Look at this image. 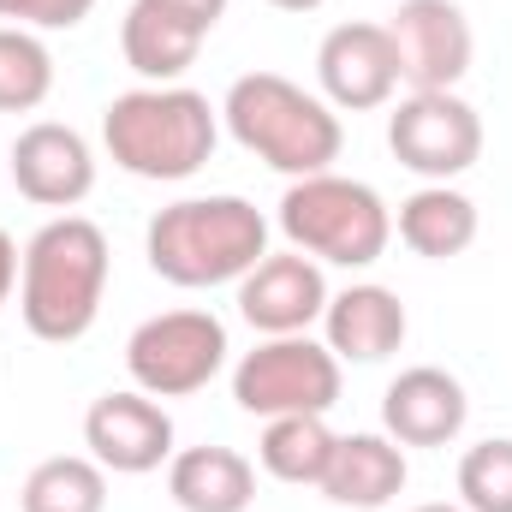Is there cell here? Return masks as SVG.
<instances>
[{"label":"cell","instance_id":"6da1fadb","mask_svg":"<svg viewBox=\"0 0 512 512\" xmlns=\"http://www.w3.org/2000/svg\"><path fill=\"white\" fill-rule=\"evenodd\" d=\"M108 233L90 215H54L36 227L18 262V316L36 340L72 346L96 328L102 292H108Z\"/></svg>","mask_w":512,"mask_h":512},{"label":"cell","instance_id":"7a4b0ae2","mask_svg":"<svg viewBox=\"0 0 512 512\" xmlns=\"http://www.w3.org/2000/svg\"><path fill=\"white\" fill-rule=\"evenodd\" d=\"M143 256L167 286L209 292V286H239L256 262L268 256V215L221 191V197H179L155 209Z\"/></svg>","mask_w":512,"mask_h":512},{"label":"cell","instance_id":"3957f363","mask_svg":"<svg viewBox=\"0 0 512 512\" xmlns=\"http://www.w3.org/2000/svg\"><path fill=\"white\" fill-rule=\"evenodd\" d=\"M221 143V108L185 84H143L102 108V149L108 161L149 179V185H179L191 179Z\"/></svg>","mask_w":512,"mask_h":512},{"label":"cell","instance_id":"277c9868","mask_svg":"<svg viewBox=\"0 0 512 512\" xmlns=\"http://www.w3.org/2000/svg\"><path fill=\"white\" fill-rule=\"evenodd\" d=\"M221 120L233 131L239 149H251L262 167L286 173V179H310V173H328L340 161V114L310 96L304 84L280 78V72H245L233 78L227 102H221Z\"/></svg>","mask_w":512,"mask_h":512},{"label":"cell","instance_id":"5b68a950","mask_svg":"<svg viewBox=\"0 0 512 512\" xmlns=\"http://www.w3.org/2000/svg\"><path fill=\"white\" fill-rule=\"evenodd\" d=\"M274 221L292 239V251L334 262V268H370L387 256V239H393V209L382 203V191L334 167L292 179Z\"/></svg>","mask_w":512,"mask_h":512},{"label":"cell","instance_id":"8992f818","mask_svg":"<svg viewBox=\"0 0 512 512\" xmlns=\"http://www.w3.org/2000/svg\"><path fill=\"white\" fill-rule=\"evenodd\" d=\"M227 322L209 310H161L126 340V376L149 399H191L227 370Z\"/></svg>","mask_w":512,"mask_h":512},{"label":"cell","instance_id":"52a82bcc","mask_svg":"<svg viewBox=\"0 0 512 512\" xmlns=\"http://www.w3.org/2000/svg\"><path fill=\"white\" fill-rule=\"evenodd\" d=\"M233 399L251 417H328L340 405V358L328 352V340L310 334H274L256 352L239 358L233 370Z\"/></svg>","mask_w":512,"mask_h":512},{"label":"cell","instance_id":"ba28073f","mask_svg":"<svg viewBox=\"0 0 512 512\" xmlns=\"http://www.w3.org/2000/svg\"><path fill=\"white\" fill-rule=\"evenodd\" d=\"M387 149L423 185H453L483 161V114L459 90H411L387 114Z\"/></svg>","mask_w":512,"mask_h":512},{"label":"cell","instance_id":"9c48e42d","mask_svg":"<svg viewBox=\"0 0 512 512\" xmlns=\"http://www.w3.org/2000/svg\"><path fill=\"white\" fill-rule=\"evenodd\" d=\"M387 36L399 54V84L411 90H453L477 54L471 18L453 0H399L387 18Z\"/></svg>","mask_w":512,"mask_h":512},{"label":"cell","instance_id":"30bf717a","mask_svg":"<svg viewBox=\"0 0 512 512\" xmlns=\"http://www.w3.org/2000/svg\"><path fill=\"white\" fill-rule=\"evenodd\" d=\"M84 447L114 477H149V471H161L173 459V417L143 387L102 393L84 411Z\"/></svg>","mask_w":512,"mask_h":512},{"label":"cell","instance_id":"8fae6325","mask_svg":"<svg viewBox=\"0 0 512 512\" xmlns=\"http://www.w3.org/2000/svg\"><path fill=\"white\" fill-rule=\"evenodd\" d=\"M6 173H12L24 203H36V209H78L96 191V149L84 143V131L60 126V120H36V126H24L12 137Z\"/></svg>","mask_w":512,"mask_h":512},{"label":"cell","instance_id":"7c38bea8","mask_svg":"<svg viewBox=\"0 0 512 512\" xmlns=\"http://www.w3.org/2000/svg\"><path fill=\"white\" fill-rule=\"evenodd\" d=\"M316 84H322V102L340 114L387 108L399 90V54L387 24H334L316 48Z\"/></svg>","mask_w":512,"mask_h":512},{"label":"cell","instance_id":"4fadbf2b","mask_svg":"<svg viewBox=\"0 0 512 512\" xmlns=\"http://www.w3.org/2000/svg\"><path fill=\"white\" fill-rule=\"evenodd\" d=\"M328 274L322 262L304 251H268L251 274L239 280V316L251 322L262 340L274 334H310V322H322L328 310Z\"/></svg>","mask_w":512,"mask_h":512},{"label":"cell","instance_id":"5bb4252c","mask_svg":"<svg viewBox=\"0 0 512 512\" xmlns=\"http://www.w3.org/2000/svg\"><path fill=\"white\" fill-rule=\"evenodd\" d=\"M471 417V399L459 376L435 370V364H417V370H399L382 393V435H393L399 447H447L459 441Z\"/></svg>","mask_w":512,"mask_h":512},{"label":"cell","instance_id":"9a60e30c","mask_svg":"<svg viewBox=\"0 0 512 512\" xmlns=\"http://www.w3.org/2000/svg\"><path fill=\"white\" fill-rule=\"evenodd\" d=\"M405 304L393 286H376V280H358L346 292L328 298L322 310V340L340 364H382L405 346Z\"/></svg>","mask_w":512,"mask_h":512},{"label":"cell","instance_id":"2e32d148","mask_svg":"<svg viewBox=\"0 0 512 512\" xmlns=\"http://www.w3.org/2000/svg\"><path fill=\"white\" fill-rule=\"evenodd\" d=\"M405 477H411L405 447H399L393 435L358 429V435H340V441H334V459H328L322 495H328L334 507L376 512V507H387V501L405 489Z\"/></svg>","mask_w":512,"mask_h":512},{"label":"cell","instance_id":"e0dca14e","mask_svg":"<svg viewBox=\"0 0 512 512\" xmlns=\"http://www.w3.org/2000/svg\"><path fill=\"white\" fill-rule=\"evenodd\" d=\"M167 495L179 512H245L256 501V465L233 447H185L167 459Z\"/></svg>","mask_w":512,"mask_h":512},{"label":"cell","instance_id":"ac0fdd59","mask_svg":"<svg viewBox=\"0 0 512 512\" xmlns=\"http://www.w3.org/2000/svg\"><path fill=\"white\" fill-rule=\"evenodd\" d=\"M399 245L429 262H447V256H465L477 245V203L453 185H423L399 203Z\"/></svg>","mask_w":512,"mask_h":512},{"label":"cell","instance_id":"d6986e66","mask_svg":"<svg viewBox=\"0 0 512 512\" xmlns=\"http://www.w3.org/2000/svg\"><path fill=\"white\" fill-rule=\"evenodd\" d=\"M334 429H328V417H310V411H298V417H268L262 423V441H256V459H262V471L274 477V483H292V489H322V477H328V459H334Z\"/></svg>","mask_w":512,"mask_h":512},{"label":"cell","instance_id":"ffe728a7","mask_svg":"<svg viewBox=\"0 0 512 512\" xmlns=\"http://www.w3.org/2000/svg\"><path fill=\"white\" fill-rule=\"evenodd\" d=\"M120 54H126V66L143 78V84H179V78L197 66V54H203V36L131 0L126 24H120Z\"/></svg>","mask_w":512,"mask_h":512},{"label":"cell","instance_id":"44dd1931","mask_svg":"<svg viewBox=\"0 0 512 512\" xmlns=\"http://www.w3.org/2000/svg\"><path fill=\"white\" fill-rule=\"evenodd\" d=\"M18 507L24 512H108V471L84 453H60V459H42L24 489H18Z\"/></svg>","mask_w":512,"mask_h":512},{"label":"cell","instance_id":"7402d4cb","mask_svg":"<svg viewBox=\"0 0 512 512\" xmlns=\"http://www.w3.org/2000/svg\"><path fill=\"white\" fill-rule=\"evenodd\" d=\"M54 96V54L36 30L0 24V114H36Z\"/></svg>","mask_w":512,"mask_h":512},{"label":"cell","instance_id":"603a6c76","mask_svg":"<svg viewBox=\"0 0 512 512\" xmlns=\"http://www.w3.org/2000/svg\"><path fill=\"white\" fill-rule=\"evenodd\" d=\"M459 507L465 512H512V435L477 441L459 459Z\"/></svg>","mask_w":512,"mask_h":512},{"label":"cell","instance_id":"cb8c5ba5","mask_svg":"<svg viewBox=\"0 0 512 512\" xmlns=\"http://www.w3.org/2000/svg\"><path fill=\"white\" fill-rule=\"evenodd\" d=\"M96 12V0H0V18L18 30H78Z\"/></svg>","mask_w":512,"mask_h":512},{"label":"cell","instance_id":"d4e9b609","mask_svg":"<svg viewBox=\"0 0 512 512\" xmlns=\"http://www.w3.org/2000/svg\"><path fill=\"white\" fill-rule=\"evenodd\" d=\"M137 6H149V12H161V18H173V24H185V30H197V36H209V30L227 18V0H137Z\"/></svg>","mask_w":512,"mask_h":512},{"label":"cell","instance_id":"484cf974","mask_svg":"<svg viewBox=\"0 0 512 512\" xmlns=\"http://www.w3.org/2000/svg\"><path fill=\"white\" fill-rule=\"evenodd\" d=\"M18 245H12V233L0 227V310H6V298H12V286H18Z\"/></svg>","mask_w":512,"mask_h":512},{"label":"cell","instance_id":"4316f807","mask_svg":"<svg viewBox=\"0 0 512 512\" xmlns=\"http://www.w3.org/2000/svg\"><path fill=\"white\" fill-rule=\"evenodd\" d=\"M268 6H280V12H316L322 0H268Z\"/></svg>","mask_w":512,"mask_h":512},{"label":"cell","instance_id":"83f0119b","mask_svg":"<svg viewBox=\"0 0 512 512\" xmlns=\"http://www.w3.org/2000/svg\"><path fill=\"white\" fill-rule=\"evenodd\" d=\"M411 512H465V507H447V501H435V507H411Z\"/></svg>","mask_w":512,"mask_h":512}]
</instances>
